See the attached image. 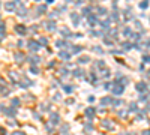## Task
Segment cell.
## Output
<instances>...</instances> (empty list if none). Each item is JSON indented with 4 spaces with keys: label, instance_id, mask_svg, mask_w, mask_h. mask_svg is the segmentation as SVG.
<instances>
[{
    "label": "cell",
    "instance_id": "44",
    "mask_svg": "<svg viewBox=\"0 0 150 135\" xmlns=\"http://www.w3.org/2000/svg\"><path fill=\"white\" fill-rule=\"evenodd\" d=\"M113 104H114L116 107H120V105H123V102H122V101H113Z\"/></svg>",
    "mask_w": 150,
    "mask_h": 135
},
{
    "label": "cell",
    "instance_id": "21",
    "mask_svg": "<svg viewBox=\"0 0 150 135\" xmlns=\"http://www.w3.org/2000/svg\"><path fill=\"white\" fill-rule=\"evenodd\" d=\"M56 47H59V48H65V47H69V45L66 44L65 41H62V39H59V41L56 42Z\"/></svg>",
    "mask_w": 150,
    "mask_h": 135
},
{
    "label": "cell",
    "instance_id": "49",
    "mask_svg": "<svg viewBox=\"0 0 150 135\" xmlns=\"http://www.w3.org/2000/svg\"><path fill=\"white\" fill-rule=\"evenodd\" d=\"M110 33H111V36H113V38H116V36H117V30H111Z\"/></svg>",
    "mask_w": 150,
    "mask_h": 135
},
{
    "label": "cell",
    "instance_id": "19",
    "mask_svg": "<svg viewBox=\"0 0 150 135\" xmlns=\"http://www.w3.org/2000/svg\"><path fill=\"white\" fill-rule=\"evenodd\" d=\"M6 36V30H5V24L3 22H0V39H3Z\"/></svg>",
    "mask_w": 150,
    "mask_h": 135
},
{
    "label": "cell",
    "instance_id": "18",
    "mask_svg": "<svg viewBox=\"0 0 150 135\" xmlns=\"http://www.w3.org/2000/svg\"><path fill=\"white\" fill-rule=\"evenodd\" d=\"M137 90H138V92H146V90H147L146 83H138L137 84Z\"/></svg>",
    "mask_w": 150,
    "mask_h": 135
},
{
    "label": "cell",
    "instance_id": "58",
    "mask_svg": "<svg viewBox=\"0 0 150 135\" xmlns=\"http://www.w3.org/2000/svg\"><path fill=\"white\" fill-rule=\"evenodd\" d=\"M149 75H150V72H149Z\"/></svg>",
    "mask_w": 150,
    "mask_h": 135
},
{
    "label": "cell",
    "instance_id": "15",
    "mask_svg": "<svg viewBox=\"0 0 150 135\" xmlns=\"http://www.w3.org/2000/svg\"><path fill=\"white\" fill-rule=\"evenodd\" d=\"M15 60H17V63H23L26 60V57H24V54H21V53H15Z\"/></svg>",
    "mask_w": 150,
    "mask_h": 135
},
{
    "label": "cell",
    "instance_id": "27",
    "mask_svg": "<svg viewBox=\"0 0 150 135\" xmlns=\"http://www.w3.org/2000/svg\"><path fill=\"white\" fill-rule=\"evenodd\" d=\"M83 15H86V17L92 15V8H84L83 9Z\"/></svg>",
    "mask_w": 150,
    "mask_h": 135
},
{
    "label": "cell",
    "instance_id": "7",
    "mask_svg": "<svg viewBox=\"0 0 150 135\" xmlns=\"http://www.w3.org/2000/svg\"><path fill=\"white\" fill-rule=\"evenodd\" d=\"M71 20H72V24H74V26H78L80 24V15L77 14V12H72L71 14Z\"/></svg>",
    "mask_w": 150,
    "mask_h": 135
},
{
    "label": "cell",
    "instance_id": "30",
    "mask_svg": "<svg viewBox=\"0 0 150 135\" xmlns=\"http://www.w3.org/2000/svg\"><path fill=\"white\" fill-rule=\"evenodd\" d=\"M39 45H48V39L47 38H39Z\"/></svg>",
    "mask_w": 150,
    "mask_h": 135
},
{
    "label": "cell",
    "instance_id": "16",
    "mask_svg": "<svg viewBox=\"0 0 150 135\" xmlns=\"http://www.w3.org/2000/svg\"><path fill=\"white\" fill-rule=\"evenodd\" d=\"M5 8H6V11L12 12V11H15V2H8L6 5H5Z\"/></svg>",
    "mask_w": 150,
    "mask_h": 135
},
{
    "label": "cell",
    "instance_id": "33",
    "mask_svg": "<svg viewBox=\"0 0 150 135\" xmlns=\"http://www.w3.org/2000/svg\"><path fill=\"white\" fill-rule=\"evenodd\" d=\"M30 72H32V74H39V68H38V66H32L30 68Z\"/></svg>",
    "mask_w": 150,
    "mask_h": 135
},
{
    "label": "cell",
    "instance_id": "11",
    "mask_svg": "<svg viewBox=\"0 0 150 135\" xmlns=\"http://www.w3.org/2000/svg\"><path fill=\"white\" fill-rule=\"evenodd\" d=\"M60 33H62V36H65V38H71L72 36V33H71V30L68 29V27H62V29H60Z\"/></svg>",
    "mask_w": 150,
    "mask_h": 135
},
{
    "label": "cell",
    "instance_id": "10",
    "mask_svg": "<svg viewBox=\"0 0 150 135\" xmlns=\"http://www.w3.org/2000/svg\"><path fill=\"white\" fill-rule=\"evenodd\" d=\"M50 122H51L53 125H57V123L60 122V119H59V114H57V112H51V116H50Z\"/></svg>",
    "mask_w": 150,
    "mask_h": 135
},
{
    "label": "cell",
    "instance_id": "35",
    "mask_svg": "<svg viewBox=\"0 0 150 135\" xmlns=\"http://www.w3.org/2000/svg\"><path fill=\"white\" fill-rule=\"evenodd\" d=\"M63 89H65L66 93H72V92H74V87H72V86H65Z\"/></svg>",
    "mask_w": 150,
    "mask_h": 135
},
{
    "label": "cell",
    "instance_id": "17",
    "mask_svg": "<svg viewBox=\"0 0 150 135\" xmlns=\"http://www.w3.org/2000/svg\"><path fill=\"white\" fill-rule=\"evenodd\" d=\"M101 104H102V105H110V104H113V98H111V96H105V98H102Z\"/></svg>",
    "mask_w": 150,
    "mask_h": 135
},
{
    "label": "cell",
    "instance_id": "47",
    "mask_svg": "<svg viewBox=\"0 0 150 135\" xmlns=\"http://www.w3.org/2000/svg\"><path fill=\"white\" fill-rule=\"evenodd\" d=\"M12 135H26L23 131H15V132H12Z\"/></svg>",
    "mask_w": 150,
    "mask_h": 135
},
{
    "label": "cell",
    "instance_id": "51",
    "mask_svg": "<svg viewBox=\"0 0 150 135\" xmlns=\"http://www.w3.org/2000/svg\"><path fill=\"white\" fill-rule=\"evenodd\" d=\"M0 135H6V131H5L3 128H0Z\"/></svg>",
    "mask_w": 150,
    "mask_h": 135
},
{
    "label": "cell",
    "instance_id": "37",
    "mask_svg": "<svg viewBox=\"0 0 150 135\" xmlns=\"http://www.w3.org/2000/svg\"><path fill=\"white\" fill-rule=\"evenodd\" d=\"M98 14L99 15H105V14H107V9H105V8H98Z\"/></svg>",
    "mask_w": 150,
    "mask_h": 135
},
{
    "label": "cell",
    "instance_id": "14",
    "mask_svg": "<svg viewBox=\"0 0 150 135\" xmlns=\"http://www.w3.org/2000/svg\"><path fill=\"white\" fill-rule=\"evenodd\" d=\"M72 75L77 77V78H80V77H86V72L83 71V69H75L74 72H72Z\"/></svg>",
    "mask_w": 150,
    "mask_h": 135
},
{
    "label": "cell",
    "instance_id": "20",
    "mask_svg": "<svg viewBox=\"0 0 150 135\" xmlns=\"http://www.w3.org/2000/svg\"><path fill=\"white\" fill-rule=\"evenodd\" d=\"M20 86L23 87V89H26V87H30V86H33V81H30V80H24L23 83L20 84Z\"/></svg>",
    "mask_w": 150,
    "mask_h": 135
},
{
    "label": "cell",
    "instance_id": "4",
    "mask_svg": "<svg viewBox=\"0 0 150 135\" xmlns=\"http://www.w3.org/2000/svg\"><path fill=\"white\" fill-rule=\"evenodd\" d=\"M15 32L18 33L20 36H24L26 33H27V29H26L24 24H17V26H15Z\"/></svg>",
    "mask_w": 150,
    "mask_h": 135
},
{
    "label": "cell",
    "instance_id": "36",
    "mask_svg": "<svg viewBox=\"0 0 150 135\" xmlns=\"http://www.w3.org/2000/svg\"><path fill=\"white\" fill-rule=\"evenodd\" d=\"M12 105L15 107V108H17V107H20V99L18 98H14L12 99Z\"/></svg>",
    "mask_w": 150,
    "mask_h": 135
},
{
    "label": "cell",
    "instance_id": "8",
    "mask_svg": "<svg viewBox=\"0 0 150 135\" xmlns=\"http://www.w3.org/2000/svg\"><path fill=\"white\" fill-rule=\"evenodd\" d=\"M87 20H89V24H90V26H96L98 24V22H99V20H98V17L96 15H89L87 17Z\"/></svg>",
    "mask_w": 150,
    "mask_h": 135
},
{
    "label": "cell",
    "instance_id": "12",
    "mask_svg": "<svg viewBox=\"0 0 150 135\" xmlns=\"http://www.w3.org/2000/svg\"><path fill=\"white\" fill-rule=\"evenodd\" d=\"M45 27H47V30H48V32H54L57 26H56V22H54V21H47Z\"/></svg>",
    "mask_w": 150,
    "mask_h": 135
},
{
    "label": "cell",
    "instance_id": "28",
    "mask_svg": "<svg viewBox=\"0 0 150 135\" xmlns=\"http://www.w3.org/2000/svg\"><path fill=\"white\" fill-rule=\"evenodd\" d=\"M68 129H69V125H68V123H65V125L62 126V134L63 135H68Z\"/></svg>",
    "mask_w": 150,
    "mask_h": 135
},
{
    "label": "cell",
    "instance_id": "50",
    "mask_svg": "<svg viewBox=\"0 0 150 135\" xmlns=\"http://www.w3.org/2000/svg\"><path fill=\"white\" fill-rule=\"evenodd\" d=\"M59 72H60V74H62V75H68V72H66V69H60Z\"/></svg>",
    "mask_w": 150,
    "mask_h": 135
},
{
    "label": "cell",
    "instance_id": "6",
    "mask_svg": "<svg viewBox=\"0 0 150 135\" xmlns=\"http://www.w3.org/2000/svg\"><path fill=\"white\" fill-rule=\"evenodd\" d=\"M59 59H62V60H69V59H71V53L60 50V51H59Z\"/></svg>",
    "mask_w": 150,
    "mask_h": 135
},
{
    "label": "cell",
    "instance_id": "48",
    "mask_svg": "<svg viewBox=\"0 0 150 135\" xmlns=\"http://www.w3.org/2000/svg\"><path fill=\"white\" fill-rule=\"evenodd\" d=\"M131 111H137V105L135 104H131V108H129Z\"/></svg>",
    "mask_w": 150,
    "mask_h": 135
},
{
    "label": "cell",
    "instance_id": "45",
    "mask_svg": "<svg viewBox=\"0 0 150 135\" xmlns=\"http://www.w3.org/2000/svg\"><path fill=\"white\" fill-rule=\"evenodd\" d=\"M143 62H146V63H150V56H144V57H143Z\"/></svg>",
    "mask_w": 150,
    "mask_h": 135
},
{
    "label": "cell",
    "instance_id": "1",
    "mask_svg": "<svg viewBox=\"0 0 150 135\" xmlns=\"http://www.w3.org/2000/svg\"><path fill=\"white\" fill-rule=\"evenodd\" d=\"M84 116L87 117L89 120H92L93 117L96 116V108H95V107H87V108L84 110Z\"/></svg>",
    "mask_w": 150,
    "mask_h": 135
},
{
    "label": "cell",
    "instance_id": "3",
    "mask_svg": "<svg viewBox=\"0 0 150 135\" xmlns=\"http://www.w3.org/2000/svg\"><path fill=\"white\" fill-rule=\"evenodd\" d=\"M27 47H29L30 51H38V50L41 48V45H39V42H38V41H33V39H32V41H29Z\"/></svg>",
    "mask_w": 150,
    "mask_h": 135
},
{
    "label": "cell",
    "instance_id": "40",
    "mask_svg": "<svg viewBox=\"0 0 150 135\" xmlns=\"http://www.w3.org/2000/svg\"><path fill=\"white\" fill-rule=\"evenodd\" d=\"M9 77L12 78V80H18V75H17L15 72H9Z\"/></svg>",
    "mask_w": 150,
    "mask_h": 135
},
{
    "label": "cell",
    "instance_id": "39",
    "mask_svg": "<svg viewBox=\"0 0 150 135\" xmlns=\"http://www.w3.org/2000/svg\"><path fill=\"white\" fill-rule=\"evenodd\" d=\"M102 27H104V29H107V27H110V18H108V20H105V21L102 22Z\"/></svg>",
    "mask_w": 150,
    "mask_h": 135
},
{
    "label": "cell",
    "instance_id": "29",
    "mask_svg": "<svg viewBox=\"0 0 150 135\" xmlns=\"http://www.w3.org/2000/svg\"><path fill=\"white\" fill-rule=\"evenodd\" d=\"M123 35H125V36H132V30L129 29V27H125V30H123Z\"/></svg>",
    "mask_w": 150,
    "mask_h": 135
},
{
    "label": "cell",
    "instance_id": "32",
    "mask_svg": "<svg viewBox=\"0 0 150 135\" xmlns=\"http://www.w3.org/2000/svg\"><path fill=\"white\" fill-rule=\"evenodd\" d=\"M122 47H123L125 50H131L132 48V44H129V42H122Z\"/></svg>",
    "mask_w": 150,
    "mask_h": 135
},
{
    "label": "cell",
    "instance_id": "46",
    "mask_svg": "<svg viewBox=\"0 0 150 135\" xmlns=\"http://www.w3.org/2000/svg\"><path fill=\"white\" fill-rule=\"evenodd\" d=\"M104 41H105V44H107V45H113V41H111V39H108V38H105Z\"/></svg>",
    "mask_w": 150,
    "mask_h": 135
},
{
    "label": "cell",
    "instance_id": "22",
    "mask_svg": "<svg viewBox=\"0 0 150 135\" xmlns=\"http://www.w3.org/2000/svg\"><path fill=\"white\" fill-rule=\"evenodd\" d=\"M89 62H90V57H87V56H83V57L78 59V63H81V65H83V63L86 65V63H89Z\"/></svg>",
    "mask_w": 150,
    "mask_h": 135
},
{
    "label": "cell",
    "instance_id": "9",
    "mask_svg": "<svg viewBox=\"0 0 150 135\" xmlns=\"http://www.w3.org/2000/svg\"><path fill=\"white\" fill-rule=\"evenodd\" d=\"M69 47H71V53H72V54H78V53L83 51V47H81V45H69Z\"/></svg>",
    "mask_w": 150,
    "mask_h": 135
},
{
    "label": "cell",
    "instance_id": "26",
    "mask_svg": "<svg viewBox=\"0 0 150 135\" xmlns=\"http://www.w3.org/2000/svg\"><path fill=\"white\" fill-rule=\"evenodd\" d=\"M5 112H6L8 116H15L17 110H15V108H6V111H5Z\"/></svg>",
    "mask_w": 150,
    "mask_h": 135
},
{
    "label": "cell",
    "instance_id": "56",
    "mask_svg": "<svg viewBox=\"0 0 150 135\" xmlns=\"http://www.w3.org/2000/svg\"><path fill=\"white\" fill-rule=\"evenodd\" d=\"M66 2H72V0H66Z\"/></svg>",
    "mask_w": 150,
    "mask_h": 135
},
{
    "label": "cell",
    "instance_id": "52",
    "mask_svg": "<svg viewBox=\"0 0 150 135\" xmlns=\"http://www.w3.org/2000/svg\"><path fill=\"white\" fill-rule=\"evenodd\" d=\"M66 104H68V105H71V104H74V99H68V101H66Z\"/></svg>",
    "mask_w": 150,
    "mask_h": 135
},
{
    "label": "cell",
    "instance_id": "54",
    "mask_svg": "<svg viewBox=\"0 0 150 135\" xmlns=\"http://www.w3.org/2000/svg\"><path fill=\"white\" fill-rule=\"evenodd\" d=\"M83 2H84V0H77V3H83Z\"/></svg>",
    "mask_w": 150,
    "mask_h": 135
},
{
    "label": "cell",
    "instance_id": "42",
    "mask_svg": "<svg viewBox=\"0 0 150 135\" xmlns=\"http://www.w3.org/2000/svg\"><path fill=\"white\" fill-rule=\"evenodd\" d=\"M102 77H104V78H107V77H110V71H107V69H104V71H102Z\"/></svg>",
    "mask_w": 150,
    "mask_h": 135
},
{
    "label": "cell",
    "instance_id": "57",
    "mask_svg": "<svg viewBox=\"0 0 150 135\" xmlns=\"http://www.w3.org/2000/svg\"><path fill=\"white\" fill-rule=\"evenodd\" d=\"M35 2H39V0H35Z\"/></svg>",
    "mask_w": 150,
    "mask_h": 135
},
{
    "label": "cell",
    "instance_id": "25",
    "mask_svg": "<svg viewBox=\"0 0 150 135\" xmlns=\"http://www.w3.org/2000/svg\"><path fill=\"white\" fill-rule=\"evenodd\" d=\"M18 15H20V17H24V15H27V9H26L24 6H21V8L18 9Z\"/></svg>",
    "mask_w": 150,
    "mask_h": 135
},
{
    "label": "cell",
    "instance_id": "23",
    "mask_svg": "<svg viewBox=\"0 0 150 135\" xmlns=\"http://www.w3.org/2000/svg\"><path fill=\"white\" fill-rule=\"evenodd\" d=\"M45 11H47V6H45V5H41V6L38 8V15H42V14H45Z\"/></svg>",
    "mask_w": 150,
    "mask_h": 135
},
{
    "label": "cell",
    "instance_id": "53",
    "mask_svg": "<svg viewBox=\"0 0 150 135\" xmlns=\"http://www.w3.org/2000/svg\"><path fill=\"white\" fill-rule=\"evenodd\" d=\"M143 135H150V131H149V129H147V131H144V132H143Z\"/></svg>",
    "mask_w": 150,
    "mask_h": 135
},
{
    "label": "cell",
    "instance_id": "55",
    "mask_svg": "<svg viewBox=\"0 0 150 135\" xmlns=\"http://www.w3.org/2000/svg\"><path fill=\"white\" fill-rule=\"evenodd\" d=\"M54 2V0H47V3H53Z\"/></svg>",
    "mask_w": 150,
    "mask_h": 135
},
{
    "label": "cell",
    "instance_id": "38",
    "mask_svg": "<svg viewBox=\"0 0 150 135\" xmlns=\"http://www.w3.org/2000/svg\"><path fill=\"white\" fill-rule=\"evenodd\" d=\"M93 51L98 53V54H104V50H102V48H99V47H95V48H93Z\"/></svg>",
    "mask_w": 150,
    "mask_h": 135
},
{
    "label": "cell",
    "instance_id": "5",
    "mask_svg": "<svg viewBox=\"0 0 150 135\" xmlns=\"http://www.w3.org/2000/svg\"><path fill=\"white\" fill-rule=\"evenodd\" d=\"M8 93H9V89L6 87L5 81L0 80V95H2V96H8Z\"/></svg>",
    "mask_w": 150,
    "mask_h": 135
},
{
    "label": "cell",
    "instance_id": "41",
    "mask_svg": "<svg viewBox=\"0 0 150 135\" xmlns=\"http://www.w3.org/2000/svg\"><path fill=\"white\" fill-rule=\"evenodd\" d=\"M84 129H87V131H92V129H93L92 123H86V125H84Z\"/></svg>",
    "mask_w": 150,
    "mask_h": 135
},
{
    "label": "cell",
    "instance_id": "13",
    "mask_svg": "<svg viewBox=\"0 0 150 135\" xmlns=\"http://www.w3.org/2000/svg\"><path fill=\"white\" fill-rule=\"evenodd\" d=\"M27 62H29V63H32V65H38V63L41 62V57H38V56H32V57L27 59Z\"/></svg>",
    "mask_w": 150,
    "mask_h": 135
},
{
    "label": "cell",
    "instance_id": "2",
    "mask_svg": "<svg viewBox=\"0 0 150 135\" xmlns=\"http://www.w3.org/2000/svg\"><path fill=\"white\" fill-rule=\"evenodd\" d=\"M111 90H113V95H122L125 87H123V84H120V83H114V86Z\"/></svg>",
    "mask_w": 150,
    "mask_h": 135
},
{
    "label": "cell",
    "instance_id": "43",
    "mask_svg": "<svg viewBox=\"0 0 150 135\" xmlns=\"http://www.w3.org/2000/svg\"><path fill=\"white\" fill-rule=\"evenodd\" d=\"M113 86H114L113 83H107V84H105V89H107V90H110V89H113Z\"/></svg>",
    "mask_w": 150,
    "mask_h": 135
},
{
    "label": "cell",
    "instance_id": "34",
    "mask_svg": "<svg viewBox=\"0 0 150 135\" xmlns=\"http://www.w3.org/2000/svg\"><path fill=\"white\" fill-rule=\"evenodd\" d=\"M95 66H96V68H104V66H105V62H104V60H98L96 63H95Z\"/></svg>",
    "mask_w": 150,
    "mask_h": 135
},
{
    "label": "cell",
    "instance_id": "31",
    "mask_svg": "<svg viewBox=\"0 0 150 135\" xmlns=\"http://www.w3.org/2000/svg\"><path fill=\"white\" fill-rule=\"evenodd\" d=\"M147 6H149V0H143V2L140 3V8L141 9H146Z\"/></svg>",
    "mask_w": 150,
    "mask_h": 135
},
{
    "label": "cell",
    "instance_id": "24",
    "mask_svg": "<svg viewBox=\"0 0 150 135\" xmlns=\"http://www.w3.org/2000/svg\"><path fill=\"white\" fill-rule=\"evenodd\" d=\"M102 126H104V128H110V129H113V123H111L110 120H102Z\"/></svg>",
    "mask_w": 150,
    "mask_h": 135
}]
</instances>
